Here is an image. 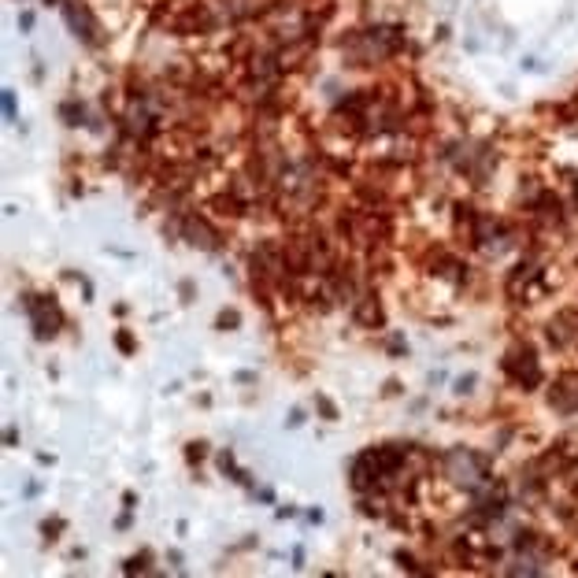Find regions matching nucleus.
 I'll use <instances>...</instances> for the list:
<instances>
[{"label": "nucleus", "mask_w": 578, "mask_h": 578, "mask_svg": "<svg viewBox=\"0 0 578 578\" xmlns=\"http://www.w3.org/2000/svg\"><path fill=\"white\" fill-rule=\"evenodd\" d=\"M186 234H189V241H196V245H201V248H215V230L212 227H204V222L201 219H189L186 222Z\"/></svg>", "instance_id": "1"}, {"label": "nucleus", "mask_w": 578, "mask_h": 578, "mask_svg": "<svg viewBox=\"0 0 578 578\" xmlns=\"http://www.w3.org/2000/svg\"><path fill=\"white\" fill-rule=\"evenodd\" d=\"M67 19H71V26H78V34H82L86 41L93 37V19L86 15V8H82V4H71V8H67Z\"/></svg>", "instance_id": "2"}]
</instances>
